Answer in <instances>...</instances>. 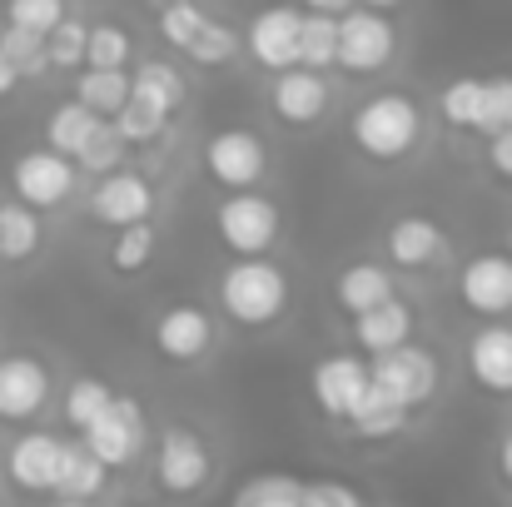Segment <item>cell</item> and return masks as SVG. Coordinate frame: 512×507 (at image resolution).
<instances>
[{"instance_id":"484cf974","label":"cell","mask_w":512,"mask_h":507,"mask_svg":"<svg viewBox=\"0 0 512 507\" xmlns=\"http://www.w3.org/2000/svg\"><path fill=\"white\" fill-rule=\"evenodd\" d=\"M130 95L145 100V105H155V110H174L184 100V75L174 65H165V60H145L130 75Z\"/></svg>"},{"instance_id":"c3c4849f","label":"cell","mask_w":512,"mask_h":507,"mask_svg":"<svg viewBox=\"0 0 512 507\" xmlns=\"http://www.w3.org/2000/svg\"><path fill=\"white\" fill-rule=\"evenodd\" d=\"M55 507H90V503H85V498H60Z\"/></svg>"},{"instance_id":"4316f807","label":"cell","mask_w":512,"mask_h":507,"mask_svg":"<svg viewBox=\"0 0 512 507\" xmlns=\"http://www.w3.org/2000/svg\"><path fill=\"white\" fill-rule=\"evenodd\" d=\"M130 55H135V40H130L125 25L100 20V25L85 30V65H90V70H125Z\"/></svg>"},{"instance_id":"8d00e7d4","label":"cell","mask_w":512,"mask_h":507,"mask_svg":"<svg viewBox=\"0 0 512 507\" xmlns=\"http://www.w3.org/2000/svg\"><path fill=\"white\" fill-rule=\"evenodd\" d=\"M512 130V75L483 80V105H478V135Z\"/></svg>"},{"instance_id":"f35d334b","label":"cell","mask_w":512,"mask_h":507,"mask_svg":"<svg viewBox=\"0 0 512 507\" xmlns=\"http://www.w3.org/2000/svg\"><path fill=\"white\" fill-rule=\"evenodd\" d=\"M110 398H115L110 383H100V378H75V383L65 388V418H70L75 428H85Z\"/></svg>"},{"instance_id":"836d02e7","label":"cell","mask_w":512,"mask_h":507,"mask_svg":"<svg viewBox=\"0 0 512 507\" xmlns=\"http://www.w3.org/2000/svg\"><path fill=\"white\" fill-rule=\"evenodd\" d=\"M125 140H120V130L110 125V115H100L95 120V130H90V140L80 145V155H75V165L90 169V174H110V169L125 165Z\"/></svg>"},{"instance_id":"ffe728a7","label":"cell","mask_w":512,"mask_h":507,"mask_svg":"<svg viewBox=\"0 0 512 507\" xmlns=\"http://www.w3.org/2000/svg\"><path fill=\"white\" fill-rule=\"evenodd\" d=\"M468 368L488 393H512V329L508 324H488L468 343Z\"/></svg>"},{"instance_id":"ee69618b","label":"cell","mask_w":512,"mask_h":507,"mask_svg":"<svg viewBox=\"0 0 512 507\" xmlns=\"http://www.w3.org/2000/svg\"><path fill=\"white\" fill-rule=\"evenodd\" d=\"M15 85H20V70H15V65L5 60V50H0V100L15 95Z\"/></svg>"},{"instance_id":"ba28073f","label":"cell","mask_w":512,"mask_h":507,"mask_svg":"<svg viewBox=\"0 0 512 507\" xmlns=\"http://www.w3.org/2000/svg\"><path fill=\"white\" fill-rule=\"evenodd\" d=\"M10 194L20 204H30V209H60L75 194V160L55 155L50 145L45 150H25L10 165Z\"/></svg>"},{"instance_id":"3957f363","label":"cell","mask_w":512,"mask_h":507,"mask_svg":"<svg viewBox=\"0 0 512 507\" xmlns=\"http://www.w3.org/2000/svg\"><path fill=\"white\" fill-rule=\"evenodd\" d=\"M214 229L224 239L229 254L249 259V254H269L279 229H284V214L269 194H254V189H229V199H219L214 209Z\"/></svg>"},{"instance_id":"7dc6e473","label":"cell","mask_w":512,"mask_h":507,"mask_svg":"<svg viewBox=\"0 0 512 507\" xmlns=\"http://www.w3.org/2000/svg\"><path fill=\"white\" fill-rule=\"evenodd\" d=\"M363 5H368V10H398L403 0H363Z\"/></svg>"},{"instance_id":"e0dca14e","label":"cell","mask_w":512,"mask_h":507,"mask_svg":"<svg viewBox=\"0 0 512 507\" xmlns=\"http://www.w3.org/2000/svg\"><path fill=\"white\" fill-rule=\"evenodd\" d=\"M155 473H160V483H165L170 493H194V488H204V478H209V448H204L189 428H170V433L160 438Z\"/></svg>"},{"instance_id":"8fae6325","label":"cell","mask_w":512,"mask_h":507,"mask_svg":"<svg viewBox=\"0 0 512 507\" xmlns=\"http://www.w3.org/2000/svg\"><path fill=\"white\" fill-rule=\"evenodd\" d=\"M458 294L473 314L483 319H503L512 314V254L503 249H488V254H473L458 274Z\"/></svg>"},{"instance_id":"ac0fdd59","label":"cell","mask_w":512,"mask_h":507,"mask_svg":"<svg viewBox=\"0 0 512 507\" xmlns=\"http://www.w3.org/2000/svg\"><path fill=\"white\" fill-rule=\"evenodd\" d=\"M5 468H10L15 488H25V493H50V488H55V468H60V438H50V433H25V438H15Z\"/></svg>"},{"instance_id":"8992f818","label":"cell","mask_w":512,"mask_h":507,"mask_svg":"<svg viewBox=\"0 0 512 507\" xmlns=\"http://www.w3.org/2000/svg\"><path fill=\"white\" fill-rule=\"evenodd\" d=\"M368 378H373V388H383L393 403H403V408L413 413V408L428 403L433 388H438V358H433L428 348H418V343H398V348H388V353H373Z\"/></svg>"},{"instance_id":"f1b7e54d","label":"cell","mask_w":512,"mask_h":507,"mask_svg":"<svg viewBox=\"0 0 512 507\" xmlns=\"http://www.w3.org/2000/svg\"><path fill=\"white\" fill-rule=\"evenodd\" d=\"M155 249H160V234H155L150 219L120 224V234H115V244H110V269H115V274H140V269L155 259Z\"/></svg>"},{"instance_id":"5bb4252c","label":"cell","mask_w":512,"mask_h":507,"mask_svg":"<svg viewBox=\"0 0 512 507\" xmlns=\"http://www.w3.org/2000/svg\"><path fill=\"white\" fill-rule=\"evenodd\" d=\"M155 348L170 363H194L214 348V319L199 304H170L155 324Z\"/></svg>"},{"instance_id":"d6986e66","label":"cell","mask_w":512,"mask_h":507,"mask_svg":"<svg viewBox=\"0 0 512 507\" xmlns=\"http://www.w3.org/2000/svg\"><path fill=\"white\" fill-rule=\"evenodd\" d=\"M353 338H358L363 353H388V348H398V343L413 338V309L393 294V299L353 314Z\"/></svg>"},{"instance_id":"60d3db41","label":"cell","mask_w":512,"mask_h":507,"mask_svg":"<svg viewBox=\"0 0 512 507\" xmlns=\"http://www.w3.org/2000/svg\"><path fill=\"white\" fill-rule=\"evenodd\" d=\"M299 493L304 488L289 478H259L239 493V507H299Z\"/></svg>"},{"instance_id":"4dcf8cb0","label":"cell","mask_w":512,"mask_h":507,"mask_svg":"<svg viewBox=\"0 0 512 507\" xmlns=\"http://www.w3.org/2000/svg\"><path fill=\"white\" fill-rule=\"evenodd\" d=\"M334 45H339V15H304L299 25V65L309 70H329L334 65Z\"/></svg>"},{"instance_id":"2e32d148","label":"cell","mask_w":512,"mask_h":507,"mask_svg":"<svg viewBox=\"0 0 512 507\" xmlns=\"http://www.w3.org/2000/svg\"><path fill=\"white\" fill-rule=\"evenodd\" d=\"M363 393H368V363H363V358L334 353V358H324V363L314 368V398H319V408H324L329 418H343V423H348V413L358 408Z\"/></svg>"},{"instance_id":"6da1fadb","label":"cell","mask_w":512,"mask_h":507,"mask_svg":"<svg viewBox=\"0 0 512 507\" xmlns=\"http://www.w3.org/2000/svg\"><path fill=\"white\" fill-rule=\"evenodd\" d=\"M348 140L363 160L373 165H398L408 160L418 145H423V105L403 90H383V95H368L353 120H348Z\"/></svg>"},{"instance_id":"5b68a950","label":"cell","mask_w":512,"mask_h":507,"mask_svg":"<svg viewBox=\"0 0 512 507\" xmlns=\"http://www.w3.org/2000/svg\"><path fill=\"white\" fill-rule=\"evenodd\" d=\"M204 174L219 184V189H259V179L269 174V150L254 130L244 125H229V130H214L204 140Z\"/></svg>"},{"instance_id":"52a82bcc","label":"cell","mask_w":512,"mask_h":507,"mask_svg":"<svg viewBox=\"0 0 512 507\" xmlns=\"http://www.w3.org/2000/svg\"><path fill=\"white\" fill-rule=\"evenodd\" d=\"M85 448L105 463V468H125L135 453H140V443H145V413H140V403L135 398H110L85 428Z\"/></svg>"},{"instance_id":"e575fe53","label":"cell","mask_w":512,"mask_h":507,"mask_svg":"<svg viewBox=\"0 0 512 507\" xmlns=\"http://www.w3.org/2000/svg\"><path fill=\"white\" fill-rule=\"evenodd\" d=\"M0 50H5V60H10L20 75H45V70H50V60H45V35H35V30L5 25V30H0Z\"/></svg>"},{"instance_id":"9a60e30c","label":"cell","mask_w":512,"mask_h":507,"mask_svg":"<svg viewBox=\"0 0 512 507\" xmlns=\"http://www.w3.org/2000/svg\"><path fill=\"white\" fill-rule=\"evenodd\" d=\"M383 249H388V264H398V269H428V264L443 259L448 234H443V224L428 219V214H403V219L388 224Z\"/></svg>"},{"instance_id":"f546056e","label":"cell","mask_w":512,"mask_h":507,"mask_svg":"<svg viewBox=\"0 0 512 507\" xmlns=\"http://www.w3.org/2000/svg\"><path fill=\"white\" fill-rule=\"evenodd\" d=\"M110 125L120 130L125 145H155V140L165 135V125H170V110H155V105H145V100L130 95V100L110 115Z\"/></svg>"},{"instance_id":"4fadbf2b","label":"cell","mask_w":512,"mask_h":507,"mask_svg":"<svg viewBox=\"0 0 512 507\" xmlns=\"http://www.w3.org/2000/svg\"><path fill=\"white\" fill-rule=\"evenodd\" d=\"M50 398V368L30 353H5L0 358V418L25 423L45 408Z\"/></svg>"},{"instance_id":"7402d4cb","label":"cell","mask_w":512,"mask_h":507,"mask_svg":"<svg viewBox=\"0 0 512 507\" xmlns=\"http://www.w3.org/2000/svg\"><path fill=\"white\" fill-rule=\"evenodd\" d=\"M334 294H339V304L348 309V314H363V309L393 299V274H388L383 264H368V259L343 264L339 279H334Z\"/></svg>"},{"instance_id":"30bf717a","label":"cell","mask_w":512,"mask_h":507,"mask_svg":"<svg viewBox=\"0 0 512 507\" xmlns=\"http://www.w3.org/2000/svg\"><path fill=\"white\" fill-rule=\"evenodd\" d=\"M155 204H160L155 184H150L145 174L125 169V165L110 169V174H100V184H95V194H90V214H95L100 224H110V229L150 219Z\"/></svg>"},{"instance_id":"d6a6232c","label":"cell","mask_w":512,"mask_h":507,"mask_svg":"<svg viewBox=\"0 0 512 507\" xmlns=\"http://www.w3.org/2000/svg\"><path fill=\"white\" fill-rule=\"evenodd\" d=\"M478 105H483V80H473V75H458L438 90V115L453 130H478Z\"/></svg>"},{"instance_id":"f6af8a7d","label":"cell","mask_w":512,"mask_h":507,"mask_svg":"<svg viewBox=\"0 0 512 507\" xmlns=\"http://www.w3.org/2000/svg\"><path fill=\"white\" fill-rule=\"evenodd\" d=\"M314 15H343V10H353L358 0H304Z\"/></svg>"},{"instance_id":"bcb514c9","label":"cell","mask_w":512,"mask_h":507,"mask_svg":"<svg viewBox=\"0 0 512 507\" xmlns=\"http://www.w3.org/2000/svg\"><path fill=\"white\" fill-rule=\"evenodd\" d=\"M503 473H508V483H512V433L503 438Z\"/></svg>"},{"instance_id":"9c48e42d","label":"cell","mask_w":512,"mask_h":507,"mask_svg":"<svg viewBox=\"0 0 512 507\" xmlns=\"http://www.w3.org/2000/svg\"><path fill=\"white\" fill-rule=\"evenodd\" d=\"M334 105V85L324 80V70H309V65H289V70H274V85H269V110L294 125V130H309L329 115Z\"/></svg>"},{"instance_id":"83f0119b","label":"cell","mask_w":512,"mask_h":507,"mask_svg":"<svg viewBox=\"0 0 512 507\" xmlns=\"http://www.w3.org/2000/svg\"><path fill=\"white\" fill-rule=\"evenodd\" d=\"M75 100L85 110H95V115H115L130 100V75L125 70H90L85 65V75L75 80Z\"/></svg>"},{"instance_id":"681fc988","label":"cell","mask_w":512,"mask_h":507,"mask_svg":"<svg viewBox=\"0 0 512 507\" xmlns=\"http://www.w3.org/2000/svg\"><path fill=\"white\" fill-rule=\"evenodd\" d=\"M508 254H512V224H508Z\"/></svg>"},{"instance_id":"d4e9b609","label":"cell","mask_w":512,"mask_h":507,"mask_svg":"<svg viewBox=\"0 0 512 507\" xmlns=\"http://www.w3.org/2000/svg\"><path fill=\"white\" fill-rule=\"evenodd\" d=\"M348 423L363 433V438H388V433H398L403 423H408V408L403 403H393L383 388H373V378H368V393L358 398V408L348 413Z\"/></svg>"},{"instance_id":"7a4b0ae2","label":"cell","mask_w":512,"mask_h":507,"mask_svg":"<svg viewBox=\"0 0 512 507\" xmlns=\"http://www.w3.org/2000/svg\"><path fill=\"white\" fill-rule=\"evenodd\" d=\"M219 304L234 324L244 329H264L289 309V274L269 259V254H249L234 259L219 279Z\"/></svg>"},{"instance_id":"277c9868","label":"cell","mask_w":512,"mask_h":507,"mask_svg":"<svg viewBox=\"0 0 512 507\" xmlns=\"http://www.w3.org/2000/svg\"><path fill=\"white\" fill-rule=\"evenodd\" d=\"M393 55H398V30H393L388 10H368V5L343 10L334 65H343L348 75H378L393 65Z\"/></svg>"},{"instance_id":"b9f144b4","label":"cell","mask_w":512,"mask_h":507,"mask_svg":"<svg viewBox=\"0 0 512 507\" xmlns=\"http://www.w3.org/2000/svg\"><path fill=\"white\" fill-rule=\"evenodd\" d=\"M299 507H363V503H358V493L343 488V483H314V488L299 493Z\"/></svg>"},{"instance_id":"cb8c5ba5","label":"cell","mask_w":512,"mask_h":507,"mask_svg":"<svg viewBox=\"0 0 512 507\" xmlns=\"http://www.w3.org/2000/svg\"><path fill=\"white\" fill-rule=\"evenodd\" d=\"M95 120H100L95 110H85L80 100H65V105H55V110H50V120H45V145H50L55 155L75 160V155H80V145L90 140Z\"/></svg>"},{"instance_id":"44dd1931","label":"cell","mask_w":512,"mask_h":507,"mask_svg":"<svg viewBox=\"0 0 512 507\" xmlns=\"http://www.w3.org/2000/svg\"><path fill=\"white\" fill-rule=\"evenodd\" d=\"M40 244H45L40 209H30V204H20V199L0 204V259H5V264H25V259L40 254Z\"/></svg>"},{"instance_id":"ab89813d","label":"cell","mask_w":512,"mask_h":507,"mask_svg":"<svg viewBox=\"0 0 512 507\" xmlns=\"http://www.w3.org/2000/svg\"><path fill=\"white\" fill-rule=\"evenodd\" d=\"M60 15H65V0H5V25H20L35 35H45Z\"/></svg>"},{"instance_id":"7bdbcfd3","label":"cell","mask_w":512,"mask_h":507,"mask_svg":"<svg viewBox=\"0 0 512 507\" xmlns=\"http://www.w3.org/2000/svg\"><path fill=\"white\" fill-rule=\"evenodd\" d=\"M488 169H493L498 179H508L512 184V130L488 135Z\"/></svg>"},{"instance_id":"7c38bea8","label":"cell","mask_w":512,"mask_h":507,"mask_svg":"<svg viewBox=\"0 0 512 507\" xmlns=\"http://www.w3.org/2000/svg\"><path fill=\"white\" fill-rule=\"evenodd\" d=\"M299 25L304 15L294 5H269L249 20V30L239 35V45L264 65V70H289L299 65Z\"/></svg>"},{"instance_id":"1f68e13d","label":"cell","mask_w":512,"mask_h":507,"mask_svg":"<svg viewBox=\"0 0 512 507\" xmlns=\"http://www.w3.org/2000/svg\"><path fill=\"white\" fill-rule=\"evenodd\" d=\"M85 20H75L70 10L45 30V60H50V70H80L85 65Z\"/></svg>"},{"instance_id":"74e56055","label":"cell","mask_w":512,"mask_h":507,"mask_svg":"<svg viewBox=\"0 0 512 507\" xmlns=\"http://www.w3.org/2000/svg\"><path fill=\"white\" fill-rule=\"evenodd\" d=\"M204 10L194 5V0H165V10H160V35L170 40L174 50H189V40L204 30Z\"/></svg>"},{"instance_id":"d590c367","label":"cell","mask_w":512,"mask_h":507,"mask_svg":"<svg viewBox=\"0 0 512 507\" xmlns=\"http://www.w3.org/2000/svg\"><path fill=\"white\" fill-rule=\"evenodd\" d=\"M184 55H189L194 65H224V60L239 55V30H229L224 20H204V30L189 40Z\"/></svg>"},{"instance_id":"603a6c76","label":"cell","mask_w":512,"mask_h":507,"mask_svg":"<svg viewBox=\"0 0 512 507\" xmlns=\"http://www.w3.org/2000/svg\"><path fill=\"white\" fill-rule=\"evenodd\" d=\"M105 483V463L85 448V443H60V468H55V488L60 498H95Z\"/></svg>"}]
</instances>
